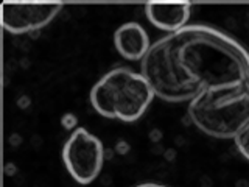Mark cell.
<instances>
[{
	"instance_id": "cell-4",
	"label": "cell",
	"mask_w": 249,
	"mask_h": 187,
	"mask_svg": "<svg viewBox=\"0 0 249 187\" xmlns=\"http://www.w3.org/2000/svg\"><path fill=\"white\" fill-rule=\"evenodd\" d=\"M187 115L204 134L216 139H233L249 122V98L221 108L206 106L192 100Z\"/></svg>"
},
{
	"instance_id": "cell-6",
	"label": "cell",
	"mask_w": 249,
	"mask_h": 187,
	"mask_svg": "<svg viewBox=\"0 0 249 187\" xmlns=\"http://www.w3.org/2000/svg\"><path fill=\"white\" fill-rule=\"evenodd\" d=\"M192 5L189 2L182 3H158L150 2L145 5V14L154 27L163 31L176 33V31L187 27L190 19Z\"/></svg>"
},
{
	"instance_id": "cell-7",
	"label": "cell",
	"mask_w": 249,
	"mask_h": 187,
	"mask_svg": "<svg viewBox=\"0 0 249 187\" xmlns=\"http://www.w3.org/2000/svg\"><path fill=\"white\" fill-rule=\"evenodd\" d=\"M114 44L117 52L129 61H142L151 47L146 30L137 22H126L117 28Z\"/></svg>"
},
{
	"instance_id": "cell-5",
	"label": "cell",
	"mask_w": 249,
	"mask_h": 187,
	"mask_svg": "<svg viewBox=\"0 0 249 187\" xmlns=\"http://www.w3.org/2000/svg\"><path fill=\"white\" fill-rule=\"evenodd\" d=\"M62 3H14L2 5V23L11 35H25L41 30L56 18Z\"/></svg>"
},
{
	"instance_id": "cell-2",
	"label": "cell",
	"mask_w": 249,
	"mask_h": 187,
	"mask_svg": "<svg viewBox=\"0 0 249 187\" xmlns=\"http://www.w3.org/2000/svg\"><path fill=\"white\" fill-rule=\"evenodd\" d=\"M154 92L145 76L131 67H115L90 89L93 109L106 119L136 122L151 105Z\"/></svg>"
},
{
	"instance_id": "cell-3",
	"label": "cell",
	"mask_w": 249,
	"mask_h": 187,
	"mask_svg": "<svg viewBox=\"0 0 249 187\" xmlns=\"http://www.w3.org/2000/svg\"><path fill=\"white\" fill-rule=\"evenodd\" d=\"M62 161L69 175L78 184H90L103 168V142L86 128H75L62 147Z\"/></svg>"
},
{
	"instance_id": "cell-9",
	"label": "cell",
	"mask_w": 249,
	"mask_h": 187,
	"mask_svg": "<svg viewBox=\"0 0 249 187\" xmlns=\"http://www.w3.org/2000/svg\"><path fill=\"white\" fill-rule=\"evenodd\" d=\"M136 187H167V186H162V184H158V183H142Z\"/></svg>"
},
{
	"instance_id": "cell-8",
	"label": "cell",
	"mask_w": 249,
	"mask_h": 187,
	"mask_svg": "<svg viewBox=\"0 0 249 187\" xmlns=\"http://www.w3.org/2000/svg\"><path fill=\"white\" fill-rule=\"evenodd\" d=\"M233 142H235L238 151L249 161V122L245 125V128L233 137Z\"/></svg>"
},
{
	"instance_id": "cell-1",
	"label": "cell",
	"mask_w": 249,
	"mask_h": 187,
	"mask_svg": "<svg viewBox=\"0 0 249 187\" xmlns=\"http://www.w3.org/2000/svg\"><path fill=\"white\" fill-rule=\"evenodd\" d=\"M140 74L170 103L221 108L249 98V52L209 25H187L151 44Z\"/></svg>"
}]
</instances>
